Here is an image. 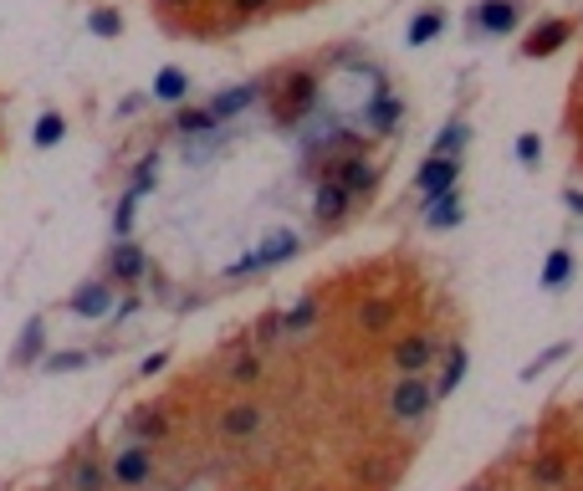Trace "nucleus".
<instances>
[{
	"label": "nucleus",
	"mask_w": 583,
	"mask_h": 491,
	"mask_svg": "<svg viewBox=\"0 0 583 491\" xmlns=\"http://www.w3.org/2000/svg\"><path fill=\"white\" fill-rule=\"evenodd\" d=\"M236 11L241 16H261V11H272V0H236Z\"/></svg>",
	"instance_id": "nucleus-36"
},
{
	"label": "nucleus",
	"mask_w": 583,
	"mask_h": 491,
	"mask_svg": "<svg viewBox=\"0 0 583 491\" xmlns=\"http://www.w3.org/2000/svg\"><path fill=\"white\" fill-rule=\"evenodd\" d=\"M87 31H93V36H123V16L118 11H93V16H87Z\"/></svg>",
	"instance_id": "nucleus-30"
},
{
	"label": "nucleus",
	"mask_w": 583,
	"mask_h": 491,
	"mask_svg": "<svg viewBox=\"0 0 583 491\" xmlns=\"http://www.w3.org/2000/svg\"><path fill=\"white\" fill-rule=\"evenodd\" d=\"M256 93H261L256 82H246V87H231V93H215L205 113H210L215 123H231V118H236L241 108H251V103H256Z\"/></svg>",
	"instance_id": "nucleus-15"
},
{
	"label": "nucleus",
	"mask_w": 583,
	"mask_h": 491,
	"mask_svg": "<svg viewBox=\"0 0 583 491\" xmlns=\"http://www.w3.org/2000/svg\"><path fill=\"white\" fill-rule=\"evenodd\" d=\"M461 215H466V200H461L456 190H445V195H435V200H430L425 226H430V231H451V226H461Z\"/></svg>",
	"instance_id": "nucleus-16"
},
{
	"label": "nucleus",
	"mask_w": 583,
	"mask_h": 491,
	"mask_svg": "<svg viewBox=\"0 0 583 491\" xmlns=\"http://www.w3.org/2000/svg\"><path fill=\"white\" fill-rule=\"evenodd\" d=\"M41 343H47V328H41V318H31L26 333H21V343H16V364H31L41 353Z\"/></svg>",
	"instance_id": "nucleus-25"
},
{
	"label": "nucleus",
	"mask_w": 583,
	"mask_h": 491,
	"mask_svg": "<svg viewBox=\"0 0 583 491\" xmlns=\"http://www.w3.org/2000/svg\"><path fill=\"white\" fill-rule=\"evenodd\" d=\"M108 476H113L118 491H144L154 481V445H139V440L118 445L113 461H108Z\"/></svg>",
	"instance_id": "nucleus-2"
},
{
	"label": "nucleus",
	"mask_w": 583,
	"mask_h": 491,
	"mask_svg": "<svg viewBox=\"0 0 583 491\" xmlns=\"http://www.w3.org/2000/svg\"><path fill=\"white\" fill-rule=\"evenodd\" d=\"M164 6H179V0H164Z\"/></svg>",
	"instance_id": "nucleus-40"
},
{
	"label": "nucleus",
	"mask_w": 583,
	"mask_h": 491,
	"mask_svg": "<svg viewBox=\"0 0 583 491\" xmlns=\"http://www.w3.org/2000/svg\"><path fill=\"white\" fill-rule=\"evenodd\" d=\"M348 205H353V195H348L338 180H323L318 195H312V215H318L323 226H338V220L348 215Z\"/></svg>",
	"instance_id": "nucleus-13"
},
{
	"label": "nucleus",
	"mask_w": 583,
	"mask_h": 491,
	"mask_svg": "<svg viewBox=\"0 0 583 491\" xmlns=\"http://www.w3.org/2000/svg\"><path fill=\"white\" fill-rule=\"evenodd\" d=\"M174 128H179V133H210V128H215V118H210L205 108H179Z\"/></svg>",
	"instance_id": "nucleus-28"
},
{
	"label": "nucleus",
	"mask_w": 583,
	"mask_h": 491,
	"mask_svg": "<svg viewBox=\"0 0 583 491\" xmlns=\"http://www.w3.org/2000/svg\"><path fill=\"white\" fill-rule=\"evenodd\" d=\"M384 410H389L394 425H420L435 410V384L425 374H399L384 394Z\"/></svg>",
	"instance_id": "nucleus-1"
},
{
	"label": "nucleus",
	"mask_w": 583,
	"mask_h": 491,
	"mask_svg": "<svg viewBox=\"0 0 583 491\" xmlns=\"http://www.w3.org/2000/svg\"><path fill=\"white\" fill-rule=\"evenodd\" d=\"M190 93V77L179 72V67H159V77H154V98H164V103H179Z\"/></svg>",
	"instance_id": "nucleus-22"
},
{
	"label": "nucleus",
	"mask_w": 583,
	"mask_h": 491,
	"mask_svg": "<svg viewBox=\"0 0 583 491\" xmlns=\"http://www.w3.org/2000/svg\"><path fill=\"white\" fill-rule=\"evenodd\" d=\"M144 272H149V256H144V246L118 241V246L108 251V282L128 287V282H144Z\"/></svg>",
	"instance_id": "nucleus-9"
},
{
	"label": "nucleus",
	"mask_w": 583,
	"mask_h": 491,
	"mask_svg": "<svg viewBox=\"0 0 583 491\" xmlns=\"http://www.w3.org/2000/svg\"><path fill=\"white\" fill-rule=\"evenodd\" d=\"M456 180H461V154H430V159L420 164V174H415V185L425 190V200L445 195Z\"/></svg>",
	"instance_id": "nucleus-7"
},
{
	"label": "nucleus",
	"mask_w": 583,
	"mask_h": 491,
	"mask_svg": "<svg viewBox=\"0 0 583 491\" xmlns=\"http://www.w3.org/2000/svg\"><path fill=\"white\" fill-rule=\"evenodd\" d=\"M67 307L77 312V318H108L113 312V282H82Z\"/></svg>",
	"instance_id": "nucleus-12"
},
{
	"label": "nucleus",
	"mask_w": 583,
	"mask_h": 491,
	"mask_svg": "<svg viewBox=\"0 0 583 491\" xmlns=\"http://www.w3.org/2000/svg\"><path fill=\"white\" fill-rule=\"evenodd\" d=\"M312 98H318V82H312V72H287L272 87V118L287 128V123H297L312 108Z\"/></svg>",
	"instance_id": "nucleus-3"
},
{
	"label": "nucleus",
	"mask_w": 583,
	"mask_h": 491,
	"mask_svg": "<svg viewBox=\"0 0 583 491\" xmlns=\"http://www.w3.org/2000/svg\"><path fill=\"white\" fill-rule=\"evenodd\" d=\"M282 338V312H266V318L256 323V343L266 348V343H277Z\"/></svg>",
	"instance_id": "nucleus-33"
},
{
	"label": "nucleus",
	"mask_w": 583,
	"mask_h": 491,
	"mask_svg": "<svg viewBox=\"0 0 583 491\" xmlns=\"http://www.w3.org/2000/svg\"><path fill=\"white\" fill-rule=\"evenodd\" d=\"M517 21H522V0H481V11L466 26H476L486 36H507V31H517Z\"/></svg>",
	"instance_id": "nucleus-8"
},
{
	"label": "nucleus",
	"mask_w": 583,
	"mask_h": 491,
	"mask_svg": "<svg viewBox=\"0 0 583 491\" xmlns=\"http://www.w3.org/2000/svg\"><path fill=\"white\" fill-rule=\"evenodd\" d=\"M62 133H67V123H62V113H41V123H36V149H57L62 144Z\"/></svg>",
	"instance_id": "nucleus-23"
},
{
	"label": "nucleus",
	"mask_w": 583,
	"mask_h": 491,
	"mask_svg": "<svg viewBox=\"0 0 583 491\" xmlns=\"http://www.w3.org/2000/svg\"><path fill=\"white\" fill-rule=\"evenodd\" d=\"M537 154H543V139H537V133H522V139H517V159L537 164Z\"/></svg>",
	"instance_id": "nucleus-35"
},
{
	"label": "nucleus",
	"mask_w": 583,
	"mask_h": 491,
	"mask_svg": "<svg viewBox=\"0 0 583 491\" xmlns=\"http://www.w3.org/2000/svg\"><path fill=\"white\" fill-rule=\"evenodd\" d=\"M47 491H62V486H47Z\"/></svg>",
	"instance_id": "nucleus-41"
},
{
	"label": "nucleus",
	"mask_w": 583,
	"mask_h": 491,
	"mask_svg": "<svg viewBox=\"0 0 583 491\" xmlns=\"http://www.w3.org/2000/svg\"><path fill=\"white\" fill-rule=\"evenodd\" d=\"M287 256H297V236H292V231H277V236H266L246 261H236V266H231V277L256 272V266H277V261H287Z\"/></svg>",
	"instance_id": "nucleus-10"
},
{
	"label": "nucleus",
	"mask_w": 583,
	"mask_h": 491,
	"mask_svg": "<svg viewBox=\"0 0 583 491\" xmlns=\"http://www.w3.org/2000/svg\"><path fill=\"white\" fill-rule=\"evenodd\" d=\"M466 491H497V481H471Z\"/></svg>",
	"instance_id": "nucleus-38"
},
{
	"label": "nucleus",
	"mask_w": 583,
	"mask_h": 491,
	"mask_svg": "<svg viewBox=\"0 0 583 491\" xmlns=\"http://www.w3.org/2000/svg\"><path fill=\"white\" fill-rule=\"evenodd\" d=\"M328 180H338V185L358 200V195H369V190H374V164H369L364 154H353V159H343V164L328 174Z\"/></svg>",
	"instance_id": "nucleus-14"
},
{
	"label": "nucleus",
	"mask_w": 583,
	"mask_h": 491,
	"mask_svg": "<svg viewBox=\"0 0 583 491\" xmlns=\"http://www.w3.org/2000/svg\"><path fill=\"white\" fill-rule=\"evenodd\" d=\"M358 328H364L369 338L389 333V328H394V302H389V297H369L364 307H358Z\"/></svg>",
	"instance_id": "nucleus-19"
},
{
	"label": "nucleus",
	"mask_w": 583,
	"mask_h": 491,
	"mask_svg": "<svg viewBox=\"0 0 583 491\" xmlns=\"http://www.w3.org/2000/svg\"><path fill=\"white\" fill-rule=\"evenodd\" d=\"M62 491H113V476H108V461L93 451V445H77L62 466Z\"/></svg>",
	"instance_id": "nucleus-4"
},
{
	"label": "nucleus",
	"mask_w": 583,
	"mask_h": 491,
	"mask_svg": "<svg viewBox=\"0 0 583 491\" xmlns=\"http://www.w3.org/2000/svg\"><path fill=\"white\" fill-rule=\"evenodd\" d=\"M82 364H87V353H77V348H72V353H52V359H47L52 374H72V369H82Z\"/></svg>",
	"instance_id": "nucleus-34"
},
{
	"label": "nucleus",
	"mask_w": 583,
	"mask_h": 491,
	"mask_svg": "<svg viewBox=\"0 0 583 491\" xmlns=\"http://www.w3.org/2000/svg\"><path fill=\"white\" fill-rule=\"evenodd\" d=\"M133 215H139V190H133V195H123L118 200V210H113V231L128 241V231H133Z\"/></svg>",
	"instance_id": "nucleus-29"
},
{
	"label": "nucleus",
	"mask_w": 583,
	"mask_h": 491,
	"mask_svg": "<svg viewBox=\"0 0 583 491\" xmlns=\"http://www.w3.org/2000/svg\"><path fill=\"white\" fill-rule=\"evenodd\" d=\"M573 36V21H543V26H537L532 36H527V57H548V52H558L563 47V41Z\"/></svg>",
	"instance_id": "nucleus-17"
},
{
	"label": "nucleus",
	"mask_w": 583,
	"mask_h": 491,
	"mask_svg": "<svg viewBox=\"0 0 583 491\" xmlns=\"http://www.w3.org/2000/svg\"><path fill=\"white\" fill-rule=\"evenodd\" d=\"M568 205H573V210H578V215H583V195H578V190H573V195H568Z\"/></svg>",
	"instance_id": "nucleus-39"
},
{
	"label": "nucleus",
	"mask_w": 583,
	"mask_h": 491,
	"mask_svg": "<svg viewBox=\"0 0 583 491\" xmlns=\"http://www.w3.org/2000/svg\"><path fill=\"white\" fill-rule=\"evenodd\" d=\"M568 277H573V256H568V251H553V256L543 261V287H553V292H558Z\"/></svg>",
	"instance_id": "nucleus-26"
},
{
	"label": "nucleus",
	"mask_w": 583,
	"mask_h": 491,
	"mask_svg": "<svg viewBox=\"0 0 583 491\" xmlns=\"http://www.w3.org/2000/svg\"><path fill=\"white\" fill-rule=\"evenodd\" d=\"M169 364V353H149V359H144V374H159Z\"/></svg>",
	"instance_id": "nucleus-37"
},
{
	"label": "nucleus",
	"mask_w": 583,
	"mask_h": 491,
	"mask_svg": "<svg viewBox=\"0 0 583 491\" xmlns=\"http://www.w3.org/2000/svg\"><path fill=\"white\" fill-rule=\"evenodd\" d=\"M261 425H266V405H261V399H236V405H226V410H220V420H215L220 440H251Z\"/></svg>",
	"instance_id": "nucleus-6"
},
{
	"label": "nucleus",
	"mask_w": 583,
	"mask_h": 491,
	"mask_svg": "<svg viewBox=\"0 0 583 491\" xmlns=\"http://www.w3.org/2000/svg\"><path fill=\"white\" fill-rule=\"evenodd\" d=\"M369 118H374V128H379V133H389V128L399 123V103H394V98L384 93V87H379V98H374V108H369Z\"/></svg>",
	"instance_id": "nucleus-27"
},
{
	"label": "nucleus",
	"mask_w": 583,
	"mask_h": 491,
	"mask_svg": "<svg viewBox=\"0 0 583 491\" xmlns=\"http://www.w3.org/2000/svg\"><path fill=\"white\" fill-rule=\"evenodd\" d=\"M128 440H139V445H159V440H169V415H164V405H139L128 415Z\"/></svg>",
	"instance_id": "nucleus-11"
},
{
	"label": "nucleus",
	"mask_w": 583,
	"mask_h": 491,
	"mask_svg": "<svg viewBox=\"0 0 583 491\" xmlns=\"http://www.w3.org/2000/svg\"><path fill=\"white\" fill-rule=\"evenodd\" d=\"M532 481H537V491H563V481H568V461L553 456V451H543V456L532 461Z\"/></svg>",
	"instance_id": "nucleus-20"
},
{
	"label": "nucleus",
	"mask_w": 583,
	"mask_h": 491,
	"mask_svg": "<svg viewBox=\"0 0 583 491\" xmlns=\"http://www.w3.org/2000/svg\"><path fill=\"white\" fill-rule=\"evenodd\" d=\"M435 359H440V338L435 333H405L394 348H389V369H399V374H425V369H435Z\"/></svg>",
	"instance_id": "nucleus-5"
},
{
	"label": "nucleus",
	"mask_w": 583,
	"mask_h": 491,
	"mask_svg": "<svg viewBox=\"0 0 583 491\" xmlns=\"http://www.w3.org/2000/svg\"><path fill=\"white\" fill-rule=\"evenodd\" d=\"M226 379L241 384V389H251V384L266 379V359H261V353H236V359L226 364Z\"/></svg>",
	"instance_id": "nucleus-21"
},
{
	"label": "nucleus",
	"mask_w": 583,
	"mask_h": 491,
	"mask_svg": "<svg viewBox=\"0 0 583 491\" xmlns=\"http://www.w3.org/2000/svg\"><path fill=\"white\" fill-rule=\"evenodd\" d=\"M466 139H471V128H466V123H451V128H445L440 139H435V149H430V154H461V144H466Z\"/></svg>",
	"instance_id": "nucleus-31"
},
{
	"label": "nucleus",
	"mask_w": 583,
	"mask_h": 491,
	"mask_svg": "<svg viewBox=\"0 0 583 491\" xmlns=\"http://www.w3.org/2000/svg\"><path fill=\"white\" fill-rule=\"evenodd\" d=\"M312 318H318V302H297L292 312H282V333H302Z\"/></svg>",
	"instance_id": "nucleus-32"
},
{
	"label": "nucleus",
	"mask_w": 583,
	"mask_h": 491,
	"mask_svg": "<svg viewBox=\"0 0 583 491\" xmlns=\"http://www.w3.org/2000/svg\"><path fill=\"white\" fill-rule=\"evenodd\" d=\"M466 348L461 343H451L445 348V359H440V379H435V399H445V394H456V384L466 379Z\"/></svg>",
	"instance_id": "nucleus-18"
},
{
	"label": "nucleus",
	"mask_w": 583,
	"mask_h": 491,
	"mask_svg": "<svg viewBox=\"0 0 583 491\" xmlns=\"http://www.w3.org/2000/svg\"><path fill=\"white\" fill-rule=\"evenodd\" d=\"M440 26H445V16H440V11H420V16L410 21V47H425V41H435V36H440Z\"/></svg>",
	"instance_id": "nucleus-24"
}]
</instances>
